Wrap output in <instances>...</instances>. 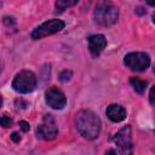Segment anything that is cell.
<instances>
[{
  "label": "cell",
  "instance_id": "2e32d148",
  "mask_svg": "<svg viewBox=\"0 0 155 155\" xmlns=\"http://www.w3.org/2000/svg\"><path fill=\"white\" fill-rule=\"evenodd\" d=\"M19 126H21V128H22L24 132L29 131V124H28V122H25V121H21V122H19Z\"/></svg>",
  "mask_w": 155,
  "mask_h": 155
},
{
  "label": "cell",
  "instance_id": "30bf717a",
  "mask_svg": "<svg viewBox=\"0 0 155 155\" xmlns=\"http://www.w3.org/2000/svg\"><path fill=\"white\" fill-rule=\"evenodd\" d=\"M107 116L114 122H120L126 117V110L119 104H111L107 108Z\"/></svg>",
  "mask_w": 155,
  "mask_h": 155
},
{
  "label": "cell",
  "instance_id": "6da1fadb",
  "mask_svg": "<svg viewBox=\"0 0 155 155\" xmlns=\"http://www.w3.org/2000/svg\"><path fill=\"white\" fill-rule=\"evenodd\" d=\"M76 128L86 139H94L99 134L101 121L98 116L91 110H80L75 117Z\"/></svg>",
  "mask_w": 155,
  "mask_h": 155
},
{
  "label": "cell",
  "instance_id": "3957f363",
  "mask_svg": "<svg viewBox=\"0 0 155 155\" xmlns=\"http://www.w3.org/2000/svg\"><path fill=\"white\" fill-rule=\"evenodd\" d=\"M12 87L18 93H29V92L34 91V88L36 87L35 74L29 70L19 71L12 81Z\"/></svg>",
  "mask_w": 155,
  "mask_h": 155
},
{
  "label": "cell",
  "instance_id": "7a4b0ae2",
  "mask_svg": "<svg viewBox=\"0 0 155 155\" xmlns=\"http://www.w3.org/2000/svg\"><path fill=\"white\" fill-rule=\"evenodd\" d=\"M94 19L98 24L101 25H111L117 21L119 17V11L117 7L114 6L110 2H103L99 4L96 8H94Z\"/></svg>",
  "mask_w": 155,
  "mask_h": 155
},
{
  "label": "cell",
  "instance_id": "5b68a950",
  "mask_svg": "<svg viewBox=\"0 0 155 155\" xmlns=\"http://www.w3.org/2000/svg\"><path fill=\"white\" fill-rule=\"evenodd\" d=\"M125 64L127 68L134 71H143L150 64V58L144 52H131L125 57Z\"/></svg>",
  "mask_w": 155,
  "mask_h": 155
},
{
  "label": "cell",
  "instance_id": "5bb4252c",
  "mask_svg": "<svg viewBox=\"0 0 155 155\" xmlns=\"http://www.w3.org/2000/svg\"><path fill=\"white\" fill-rule=\"evenodd\" d=\"M70 76H71V71L64 70V71H62V73H61V75H59V79H61L62 81H68V80L70 79Z\"/></svg>",
  "mask_w": 155,
  "mask_h": 155
},
{
  "label": "cell",
  "instance_id": "9c48e42d",
  "mask_svg": "<svg viewBox=\"0 0 155 155\" xmlns=\"http://www.w3.org/2000/svg\"><path fill=\"white\" fill-rule=\"evenodd\" d=\"M105 46H107V40H105L104 35L96 34V35H91L88 38V48L93 56H98L105 48Z\"/></svg>",
  "mask_w": 155,
  "mask_h": 155
},
{
  "label": "cell",
  "instance_id": "7c38bea8",
  "mask_svg": "<svg viewBox=\"0 0 155 155\" xmlns=\"http://www.w3.org/2000/svg\"><path fill=\"white\" fill-rule=\"evenodd\" d=\"M79 0H57L56 1V10L57 11H64L67 10L68 7H71L74 6Z\"/></svg>",
  "mask_w": 155,
  "mask_h": 155
},
{
  "label": "cell",
  "instance_id": "9a60e30c",
  "mask_svg": "<svg viewBox=\"0 0 155 155\" xmlns=\"http://www.w3.org/2000/svg\"><path fill=\"white\" fill-rule=\"evenodd\" d=\"M149 99H150V103L155 105V86H153L149 92Z\"/></svg>",
  "mask_w": 155,
  "mask_h": 155
},
{
  "label": "cell",
  "instance_id": "ba28073f",
  "mask_svg": "<svg viewBox=\"0 0 155 155\" xmlns=\"http://www.w3.org/2000/svg\"><path fill=\"white\" fill-rule=\"evenodd\" d=\"M46 103L53 109H62L65 107L67 98L61 90L56 87H51L46 92Z\"/></svg>",
  "mask_w": 155,
  "mask_h": 155
},
{
  "label": "cell",
  "instance_id": "277c9868",
  "mask_svg": "<svg viewBox=\"0 0 155 155\" xmlns=\"http://www.w3.org/2000/svg\"><path fill=\"white\" fill-rule=\"evenodd\" d=\"M64 28V22L61 19H50L42 24H40L39 27H36L33 31H31V38L38 40V39H42L45 36L52 35L54 33L61 31Z\"/></svg>",
  "mask_w": 155,
  "mask_h": 155
},
{
  "label": "cell",
  "instance_id": "d6986e66",
  "mask_svg": "<svg viewBox=\"0 0 155 155\" xmlns=\"http://www.w3.org/2000/svg\"><path fill=\"white\" fill-rule=\"evenodd\" d=\"M153 21H154V23H155V15L153 16Z\"/></svg>",
  "mask_w": 155,
  "mask_h": 155
},
{
  "label": "cell",
  "instance_id": "8fae6325",
  "mask_svg": "<svg viewBox=\"0 0 155 155\" xmlns=\"http://www.w3.org/2000/svg\"><path fill=\"white\" fill-rule=\"evenodd\" d=\"M130 82H131L132 87L134 88V91L138 92V93H143L145 91V88H147V85H148L147 81H144V80H142L139 78H131Z\"/></svg>",
  "mask_w": 155,
  "mask_h": 155
},
{
  "label": "cell",
  "instance_id": "ac0fdd59",
  "mask_svg": "<svg viewBox=\"0 0 155 155\" xmlns=\"http://www.w3.org/2000/svg\"><path fill=\"white\" fill-rule=\"evenodd\" d=\"M147 2H148L150 6H155V0H147Z\"/></svg>",
  "mask_w": 155,
  "mask_h": 155
},
{
  "label": "cell",
  "instance_id": "4fadbf2b",
  "mask_svg": "<svg viewBox=\"0 0 155 155\" xmlns=\"http://www.w3.org/2000/svg\"><path fill=\"white\" fill-rule=\"evenodd\" d=\"M0 122H1V126H2V127H8V126L11 125L12 120H11V119H10L7 115H2V116H1Z\"/></svg>",
  "mask_w": 155,
  "mask_h": 155
},
{
  "label": "cell",
  "instance_id": "52a82bcc",
  "mask_svg": "<svg viewBox=\"0 0 155 155\" xmlns=\"http://www.w3.org/2000/svg\"><path fill=\"white\" fill-rule=\"evenodd\" d=\"M114 142L117 145L120 153L122 154H131L132 153V136H131V127L125 126L122 127L114 137Z\"/></svg>",
  "mask_w": 155,
  "mask_h": 155
},
{
  "label": "cell",
  "instance_id": "8992f818",
  "mask_svg": "<svg viewBox=\"0 0 155 155\" xmlns=\"http://www.w3.org/2000/svg\"><path fill=\"white\" fill-rule=\"evenodd\" d=\"M36 134L39 138L44 139V140H52L56 138V136L58 134V128L56 126L54 119L52 117V115H45L44 120L41 122V125H39L38 130H36Z\"/></svg>",
  "mask_w": 155,
  "mask_h": 155
},
{
  "label": "cell",
  "instance_id": "e0dca14e",
  "mask_svg": "<svg viewBox=\"0 0 155 155\" xmlns=\"http://www.w3.org/2000/svg\"><path fill=\"white\" fill-rule=\"evenodd\" d=\"M11 138H12V140L16 142V143L19 142V139H21V137H19V134H18L17 132H13V133L11 134Z\"/></svg>",
  "mask_w": 155,
  "mask_h": 155
},
{
  "label": "cell",
  "instance_id": "ffe728a7",
  "mask_svg": "<svg viewBox=\"0 0 155 155\" xmlns=\"http://www.w3.org/2000/svg\"><path fill=\"white\" fill-rule=\"evenodd\" d=\"M154 74H155V65H154Z\"/></svg>",
  "mask_w": 155,
  "mask_h": 155
}]
</instances>
